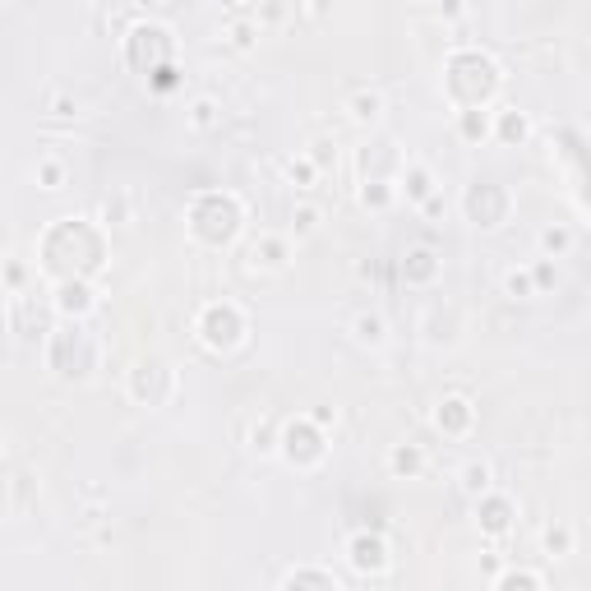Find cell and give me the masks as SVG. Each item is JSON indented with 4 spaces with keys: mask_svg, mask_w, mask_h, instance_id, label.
<instances>
[{
    "mask_svg": "<svg viewBox=\"0 0 591 591\" xmlns=\"http://www.w3.org/2000/svg\"><path fill=\"white\" fill-rule=\"evenodd\" d=\"M287 19V5H254V24H282Z\"/></svg>",
    "mask_w": 591,
    "mask_h": 591,
    "instance_id": "d590c367",
    "label": "cell"
},
{
    "mask_svg": "<svg viewBox=\"0 0 591 591\" xmlns=\"http://www.w3.org/2000/svg\"><path fill=\"white\" fill-rule=\"evenodd\" d=\"M194 333H199V342H204L208 351L227 356V351H236L245 338H250V319H245V310L236 301H213V305L199 310Z\"/></svg>",
    "mask_w": 591,
    "mask_h": 591,
    "instance_id": "5b68a950",
    "label": "cell"
},
{
    "mask_svg": "<svg viewBox=\"0 0 591 591\" xmlns=\"http://www.w3.org/2000/svg\"><path fill=\"white\" fill-rule=\"evenodd\" d=\"M319 222H324V208H319V204H301L296 213H291V236H296V241H301V236H314Z\"/></svg>",
    "mask_w": 591,
    "mask_h": 591,
    "instance_id": "836d02e7",
    "label": "cell"
},
{
    "mask_svg": "<svg viewBox=\"0 0 591 591\" xmlns=\"http://www.w3.org/2000/svg\"><path fill=\"white\" fill-rule=\"evenodd\" d=\"M310 421L319 425V430H328V425H338V411H333V407H319V411L310 416Z\"/></svg>",
    "mask_w": 591,
    "mask_h": 591,
    "instance_id": "60d3db41",
    "label": "cell"
},
{
    "mask_svg": "<svg viewBox=\"0 0 591 591\" xmlns=\"http://www.w3.org/2000/svg\"><path fill=\"white\" fill-rule=\"evenodd\" d=\"M495 591H541V578L531 568H504L495 578Z\"/></svg>",
    "mask_w": 591,
    "mask_h": 591,
    "instance_id": "d6a6232c",
    "label": "cell"
},
{
    "mask_svg": "<svg viewBox=\"0 0 591 591\" xmlns=\"http://www.w3.org/2000/svg\"><path fill=\"white\" fill-rule=\"evenodd\" d=\"M33 181L42 185V190H65V185H70V167H65V157L42 153L33 162Z\"/></svg>",
    "mask_w": 591,
    "mask_h": 591,
    "instance_id": "cb8c5ba5",
    "label": "cell"
},
{
    "mask_svg": "<svg viewBox=\"0 0 591 591\" xmlns=\"http://www.w3.org/2000/svg\"><path fill=\"white\" fill-rule=\"evenodd\" d=\"M278 444H282V425H273L268 416H259V421H254V430H250V453H259V458H273V453H278Z\"/></svg>",
    "mask_w": 591,
    "mask_h": 591,
    "instance_id": "484cf974",
    "label": "cell"
},
{
    "mask_svg": "<svg viewBox=\"0 0 591 591\" xmlns=\"http://www.w3.org/2000/svg\"><path fill=\"white\" fill-rule=\"evenodd\" d=\"M171 51H176V42H171V33L162 24H134L130 33H125V61L144 74L167 70Z\"/></svg>",
    "mask_w": 591,
    "mask_h": 591,
    "instance_id": "9c48e42d",
    "label": "cell"
},
{
    "mask_svg": "<svg viewBox=\"0 0 591 591\" xmlns=\"http://www.w3.org/2000/svg\"><path fill=\"white\" fill-rule=\"evenodd\" d=\"M536 241H541L545 259H564V254L573 250V231H568L564 222H550V227H541V236H536Z\"/></svg>",
    "mask_w": 591,
    "mask_h": 591,
    "instance_id": "4316f807",
    "label": "cell"
},
{
    "mask_svg": "<svg viewBox=\"0 0 591 591\" xmlns=\"http://www.w3.org/2000/svg\"><path fill=\"white\" fill-rule=\"evenodd\" d=\"M51 310L61 314L65 324H84L88 314L97 310V287L84 278H70V282H56L51 287Z\"/></svg>",
    "mask_w": 591,
    "mask_h": 591,
    "instance_id": "8fae6325",
    "label": "cell"
},
{
    "mask_svg": "<svg viewBox=\"0 0 591 591\" xmlns=\"http://www.w3.org/2000/svg\"><path fill=\"white\" fill-rule=\"evenodd\" d=\"M504 291L513 296V301L536 296V278H531V268H508V273H504Z\"/></svg>",
    "mask_w": 591,
    "mask_h": 591,
    "instance_id": "e575fe53",
    "label": "cell"
},
{
    "mask_svg": "<svg viewBox=\"0 0 591 591\" xmlns=\"http://www.w3.org/2000/svg\"><path fill=\"white\" fill-rule=\"evenodd\" d=\"M356 199H361L365 208H374V213H384V208H393V199H398V181H361Z\"/></svg>",
    "mask_w": 591,
    "mask_h": 591,
    "instance_id": "d4e9b609",
    "label": "cell"
},
{
    "mask_svg": "<svg viewBox=\"0 0 591 591\" xmlns=\"http://www.w3.org/2000/svg\"><path fill=\"white\" fill-rule=\"evenodd\" d=\"M176 388H181V379H176V370H171L162 356L134 361L130 379H125V393H130L139 407H167V402L176 398Z\"/></svg>",
    "mask_w": 591,
    "mask_h": 591,
    "instance_id": "52a82bcc",
    "label": "cell"
},
{
    "mask_svg": "<svg viewBox=\"0 0 591 591\" xmlns=\"http://www.w3.org/2000/svg\"><path fill=\"white\" fill-rule=\"evenodd\" d=\"M398 194H407V204H430L439 194V181H435V171L425 167V162H407L398 176Z\"/></svg>",
    "mask_w": 591,
    "mask_h": 591,
    "instance_id": "2e32d148",
    "label": "cell"
},
{
    "mask_svg": "<svg viewBox=\"0 0 591 591\" xmlns=\"http://www.w3.org/2000/svg\"><path fill=\"white\" fill-rule=\"evenodd\" d=\"M185 121H190V130L208 134V130H218L222 111H218V102H213V97H194V102H190V111H185Z\"/></svg>",
    "mask_w": 591,
    "mask_h": 591,
    "instance_id": "f546056e",
    "label": "cell"
},
{
    "mask_svg": "<svg viewBox=\"0 0 591 591\" xmlns=\"http://www.w3.org/2000/svg\"><path fill=\"white\" fill-rule=\"evenodd\" d=\"M435 425L444 430L448 439L471 435V425H476V402L462 398V393H448V398L439 402V411H435Z\"/></svg>",
    "mask_w": 591,
    "mask_h": 591,
    "instance_id": "5bb4252c",
    "label": "cell"
},
{
    "mask_svg": "<svg viewBox=\"0 0 591 591\" xmlns=\"http://www.w3.org/2000/svg\"><path fill=\"white\" fill-rule=\"evenodd\" d=\"M476 527H481V536H490V541L508 536V527H513V499L499 495V490L481 495L476 499Z\"/></svg>",
    "mask_w": 591,
    "mask_h": 591,
    "instance_id": "4fadbf2b",
    "label": "cell"
},
{
    "mask_svg": "<svg viewBox=\"0 0 591 591\" xmlns=\"http://www.w3.org/2000/svg\"><path fill=\"white\" fill-rule=\"evenodd\" d=\"M153 88H162V93H167V88H176V70H171V65H167V70H157L153 74Z\"/></svg>",
    "mask_w": 591,
    "mask_h": 591,
    "instance_id": "b9f144b4",
    "label": "cell"
},
{
    "mask_svg": "<svg viewBox=\"0 0 591 591\" xmlns=\"http://www.w3.org/2000/svg\"><path fill=\"white\" fill-rule=\"evenodd\" d=\"M499 84H504L499 65L476 47L453 51L448 65H444V93L453 97V107L458 111H485L490 102H495Z\"/></svg>",
    "mask_w": 591,
    "mask_h": 591,
    "instance_id": "7a4b0ae2",
    "label": "cell"
},
{
    "mask_svg": "<svg viewBox=\"0 0 591 591\" xmlns=\"http://www.w3.org/2000/svg\"><path fill=\"white\" fill-rule=\"evenodd\" d=\"M51 116H65V121H70V116H79V102H74L70 93H56L51 97Z\"/></svg>",
    "mask_w": 591,
    "mask_h": 591,
    "instance_id": "74e56055",
    "label": "cell"
},
{
    "mask_svg": "<svg viewBox=\"0 0 591 591\" xmlns=\"http://www.w3.org/2000/svg\"><path fill=\"white\" fill-rule=\"evenodd\" d=\"M402 278H407V287H430L439 278V254L430 245H411L402 254Z\"/></svg>",
    "mask_w": 591,
    "mask_h": 591,
    "instance_id": "e0dca14e",
    "label": "cell"
},
{
    "mask_svg": "<svg viewBox=\"0 0 591 591\" xmlns=\"http://www.w3.org/2000/svg\"><path fill=\"white\" fill-rule=\"evenodd\" d=\"M5 287H10V291L24 287V264H19V259H10V264H5Z\"/></svg>",
    "mask_w": 591,
    "mask_h": 591,
    "instance_id": "f35d334b",
    "label": "cell"
},
{
    "mask_svg": "<svg viewBox=\"0 0 591 591\" xmlns=\"http://www.w3.org/2000/svg\"><path fill=\"white\" fill-rule=\"evenodd\" d=\"M462 213H467L471 227L495 231V227H504L508 213H513V194L499 181H471L467 190H462Z\"/></svg>",
    "mask_w": 591,
    "mask_h": 591,
    "instance_id": "ba28073f",
    "label": "cell"
},
{
    "mask_svg": "<svg viewBox=\"0 0 591 591\" xmlns=\"http://www.w3.org/2000/svg\"><path fill=\"white\" fill-rule=\"evenodd\" d=\"M481 573H490V578H499V573H504V559H499L495 550H485V555H481Z\"/></svg>",
    "mask_w": 591,
    "mask_h": 591,
    "instance_id": "ab89813d",
    "label": "cell"
},
{
    "mask_svg": "<svg viewBox=\"0 0 591 591\" xmlns=\"http://www.w3.org/2000/svg\"><path fill=\"white\" fill-rule=\"evenodd\" d=\"M458 134L467 144H481L495 134V121H490V111H458Z\"/></svg>",
    "mask_w": 591,
    "mask_h": 591,
    "instance_id": "83f0119b",
    "label": "cell"
},
{
    "mask_svg": "<svg viewBox=\"0 0 591 591\" xmlns=\"http://www.w3.org/2000/svg\"><path fill=\"white\" fill-rule=\"evenodd\" d=\"M458 485H462V495H471V499L490 495V490H495V467H490L485 458L462 462V467H458Z\"/></svg>",
    "mask_w": 591,
    "mask_h": 591,
    "instance_id": "ffe728a7",
    "label": "cell"
},
{
    "mask_svg": "<svg viewBox=\"0 0 591 591\" xmlns=\"http://www.w3.org/2000/svg\"><path fill=\"white\" fill-rule=\"evenodd\" d=\"M495 139L508 148H518L531 139V116L527 111H513V107H499L495 111Z\"/></svg>",
    "mask_w": 591,
    "mask_h": 591,
    "instance_id": "ac0fdd59",
    "label": "cell"
},
{
    "mask_svg": "<svg viewBox=\"0 0 591 591\" xmlns=\"http://www.w3.org/2000/svg\"><path fill=\"white\" fill-rule=\"evenodd\" d=\"M421 213H425V218H439V213H444V194H435L430 204H421Z\"/></svg>",
    "mask_w": 591,
    "mask_h": 591,
    "instance_id": "7bdbcfd3",
    "label": "cell"
},
{
    "mask_svg": "<svg viewBox=\"0 0 591 591\" xmlns=\"http://www.w3.org/2000/svg\"><path fill=\"white\" fill-rule=\"evenodd\" d=\"M245 259H250V268H259V273H282V268L291 264V236H278V231H264L259 241H250Z\"/></svg>",
    "mask_w": 591,
    "mask_h": 591,
    "instance_id": "7c38bea8",
    "label": "cell"
},
{
    "mask_svg": "<svg viewBox=\"0 0 591 591\" xmlns=\"http://www.w3.org/2000/svg\"><path fill=\"white\" fill-rule=\"evenodd\" d=\"M531 278H536V291H545V287H555V259H541V264L531 268Z\"/></svg>",
    "mask_w": 591,
    "mask_h": 591,
    "instance_id": "8d00e7d4",
    "label": "cell"
},
{
    "mask_svg": "<svg viewBox=\"0 0 591 591\" xmlns=\"http://www.w3.org/2000/svg\"><path fill=\"white\" fill-rule=\"evenodd\" d=\"M425 467H430V458H425L421 444H393L388 448V471L402 476V481H416Z\"/></svg>",
    "mask_w": 591,
    "mask_h": 591,
    "instance_id": "d6986e66",
    "label": "cell"
},
{
    "mask_svg": "<svg viewBox=\"0 0 591 591\" xmlns=\"http://www.w3.org/2000/svg\"><path fill=\"white\" fill-rule=\"evenodd\" d=\"M347 116H351L356 125L384 121V93H379V88H361V93H351V97H347Z\"/></svg>",
    "mask_w": 591,
    "mask_h": 591,
    "instance_id": "7402d4cb",
    "label": "cell"
},
{
    "mask_svg": "<svg viewBox=\"0 0 591 591\" xmlns=\"http://www.w3.org/2000/svg\"><path fill=\"white\" fill-rule=\"evenodd\" d=\"M541 550H545L550 559L573 555V527H568V522H550V527L541 531Z\"/></svg>",
    "mask_w": 591,
    "mask_h": 591,
    "instance_id": "f1b7e54d",
    "label": "cell"
},
{
    "mask_svg": "<svg viewBox=\"0 0 591 591\" xmlns=\"http://www.w3.org/2000/svg\"><path fill=\"white\" fill-rule=\"evenodd\" d=\"M102 264H107V241H102V227H97V222L61 218L42 236V273H47V278L93 282V273H102Z\"/></svg>",
    "mask_w": 591,
    "mask_h": 591,
    "instance_id": "6da1fadb",
    "label": "cell"
},
{
    "mask_svg": "<svg viewBox=\"0 0 591 591\" xmlns=\"http://www.w3.org/2000/svg\"><path fill=\"white\" fill-rule=\"evenodd\" d=\"M287 181L296 185V190H314V181H319V162H314L310 153H296V157H287Z\"/></svg>",
    "mask_w": 591,
    "mask_h": 591,
    "instance_id": "4dcf8cb0",
    "label": "cell"
},
{
    "mask_svg": "<svg viewBox=\"0 0 591 591\" xmlns=\"http://www.w3.org/2000/svg\"><path fill=\"white\" fill-rule=\"evenodd\" d=\"M421 333L430 347H458L462 342V314L453 305H435V310L421 319Z\"/></svg>",
    "mask_w": 591,
    "mask_h": 591,
    "instance_id": "9a60e30c",
    "label": "cell"
},
{
    "mask_svg": "<svg viewBox=\"0 0 591 591\" xmlns=\"http://www.w3.org/2000/svg\"><path fill=\"white\" fill-rule=\"evenodd\" d=\"M185 222H190V236L199 245L222 250V245H231L236 236H241L245 204H241V194H231V190H204V194H194Z\"/></svg>",
    "mask_w": 591,
    "mask_h": 591,
    "instance_id": "3957f363",
    "label": "cell"
},
{
    "mask_svg": "<svg viewBox=\"0 0 591 591\" xmlns=\"http://www.w3.org/2000/svg\"><path fill=\"white\" fill-rule=\"evenodd\" d=\"M351 338L361 342V347H384L388 342V319L384 314H374V310L356 314V319H351Z\"/></svg>",
    "mask_w": 591,
    "mask_h": 591,
    "instance_id": "603a6c76",
    "label": "cell"
},
{
    "mask_svg": "<svg viewBox=\"0 0 591 591\" xmlns=\"http://www.w3.org/2000/svg\"><path fill=\"white\" fill-rule=\"evenodd\" d=\"M282 591H342V582L333 578L328 568L305 564V568H296V573H287V578H282Z\"/></svg>",
    "mask_w": 591,
    "mask_h": 591,
    "instance_id": "44dd1931",
    "label": "cell"
},
{
    "mask_svg": "<svg viewBox=\"0 0 591 591\" xmlns=\"http://www.w3.org/2000/svg\"><path fill=\"white\" fill-rule=\"evenodd\" d=\"M97 222H102V227H130V222H134L130 194H121V190L107 194V199H102V218H97Z\"/></svg>",
    "mask_w": 591,
    "mask_h": 591,
    "instance_id": "1f68e13d",
    "label": "cell"
},
{
    "mask_svg": "<svg viewBox=\"0 0 591 591\" xmlns=\"http://www.w3.org/2000/svg\"><path fill=\"white\" fill-rule=\"evenodd\" d=\"M347 564L361 573V578H384L388 568H393V550L379 531H356L347 541Z\"/></svg>",
    "mask_w": 591,
    "mask_h": 591,
    "instance_id": "30bf717a",
    "label": "cell"
},
{
    "mask_svg": "<svg viewBox=\"0 0 591 591\" xmlns=\"http://www.w3.org/2000/svg\"><path fill=\"white\" fill-rule=\"evenodd\" d=\"M278 458L287 462V467H296V471H314V467H324V458H328V435H324V430H319V425L310 421V416H296V421H287V425H282Z\"/></svg>",
    "mask_w": 591,
    "mask_h": 591,
    "instance_id": "8992f818",
    "label": "cell"
},
{
    "mask_svg": "<svg viewBox=\"0 0 591 591\" xmlns=\"http://www.w3.org/2000/svg\"><path fill=\"white\" fill-rule=\"evenodd\" d=\"M97 356H102V347H97V338L88 333L84 324L51 328V338H47V365L61 374V379H88V374L97 370Z\"/></svg>",
    "mask_w": 591,
    "mask_h": 591,
    "instance_id": "277c9868",
    "label": "cell"
}]
</instances>
